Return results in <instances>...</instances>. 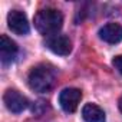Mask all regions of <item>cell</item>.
<instances>
[{"instance_id":"1","label":"cell","mask_w":122,"mask_h":122,"mask_svg":"<svg viewBox=\"0 0 122 122\" xmlns=\"http://www.w3.org/2000/svg\"><path fill=\"white\" fill-rule=\"evenodd\" d=\"M27 82H29V86L36 92H40V93L49 92L56 83L55 69L46 63H40L29 72Z\"/></svg>"},{"instance_id":"2","label":"cell","mask_w":122,"mask_h":122,"mask_svg":"<svg viewBox=\"0 0 122 122\" xmlns=\"http://www.w3.org/2000/svg\"><path fill=\"white\" fill-rule=\"evenodd\" d=\"M63 25V16L57 9H42L35 16V26L42 35H57Z\"/></svg>"},{"instance_id":"3","label":"cell","mask_w":122,"mask_h":122,"mask_svg":"<svg viewBox=\"0 0 122 122\" xmlns=\"http://www.w3.org/2000/svg\"><path fill=\"white\" fill-rule=\"evenodd\" d=\"M82 99V92L76 88H66L59 95V103L65 112H75Z\"/></svg>"},{"instance_id":"4","label":"cell","mask_w":122,"mask_h":122,"mask_svg":"<svg viewBox=\"0 0 122 122\" xmlns=\"http://www.w3.org/2000/svg\"><path fill=\"white\" fill-rule=\"evenodd\" d=\"M3 101H5V105L7 106V109L13 113H20L23 112L27 105H29V101L26 96H23L19 91H15V89H9L6 91L5 96H3Z\"/></svg>"},{"instance_id":"5","label":"cell","mask_w":122,"mask_h":122,"mask_svg":"<svg viewBox=\"0 0 122 122\" xmlns=\"http://www.w3.org/2000/svg\"><path fill=\"white\" fill-rule=\"evenodd\" d=\"M7 26L9 29L16 33V35H27L30 27H29V22H27V17L23 12L20 10H12L9 15H7Z\"/></svg>"},{"instance_id":"6","label":"cell","mask_w":122,"mask_h":122,"mask_svg":"<svg viewBox=\"0 0 122 122\" xmlns=\"http://www.w3.org/2000/svg\"><path fill=\"white\" fill-rule=\"evenodd\" d=\"M46 46L53 53L60 55V56H66L72 50V42L65 35H53V36H49L47 40H46Z\"/></svg>"},{"instance_id":"7","label":"cell","mask_w":122,"mask_h":122,"mask_svg":"<svg viewBox=\"0 0 122 122\" xmlns=\"http://www.w3.org/2000/svg\"><path fill=\"white\" fill-rule=\"evenodd\" d=\"M17 45L9 39L6 35H2V39H0V57H2V63L3 65H9L17 56Z\"/></svg>"},{"instance_id":"8","label":"cell","mask_w":122,"mask_h":122,"mask_svg":"<svg viewBox=\"0 0 122 122\" xmlns=\"http://www.w3.org/2000/svg\"><path fill=\"white\" fill-rule=\"evenodd\" d=\"M99 37L111 45L122 42V26L118 23H106L99 29Z\"/></svg>"},{"instance_id":"9","label":"cell","mask_w":122,"mask_h":122,"mask_svg":"<svg viewBox=\"0 0 122 122\" xmlns=\"http://www.w3.org/2000/svg\"><path fill=\"white\" fill-rule=\"evenodd\" d=\"M82 116L86 122H106L103 109L95 103H86L82 109Z\"/></svg>"},{"instance_id":"10","label":"cell","mask_w":122,"mask_h":122,"mask_svg":"<svg viewBox=\"0 0 122 122\" xmlns=\"http://www.w3.org/2000/svg\"><path fill=\"white\" fill-rule=\"evenodd\" d=\"M112 63H113V66L118 69V72H119V73H122V55L116 56V57L112 60Z\"/></svg>"},{"instance_id":"11","label":"cell","mask_w":122,"mask_h":122,"mask_svg":"<svg viewBox=\"0 0 122 122\" xmlns=\"http://www.w3.org/2000/svg\"><path fill=\"white\" fill-rule=\"evenodd\" d=\"M118 106H119V111L122 112V96L119 98V102H118Z\"/></svg>"}]
</instances>
